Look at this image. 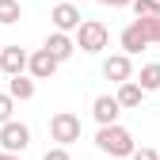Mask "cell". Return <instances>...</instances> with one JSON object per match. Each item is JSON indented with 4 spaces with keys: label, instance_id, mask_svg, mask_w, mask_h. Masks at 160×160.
Wrapping results in <instances>:
<instances>
[{
    "label": "cell",
    "instance_id": "cell-24",
    "mask_svg": "<svg viewBox=\"0 0 160 160\" xmlns=\"http://www.w3.org/2000/svg\"><path fill=\"white\" fill-rule=\"evenodd\" d=\"M50 4H61V0H50Z\"/></svg>",
    "mask_w": 160,
    "mask_h": 160
},
{
    "label": "cell",
    "instance_id": "cell-9",
    "mask_svg": "<svg viewBox=\"0 0 160 160\" xmlns=\"http://www.w3.org/2000/svg\"><path fill=\"white\" fill-rule=\"evenodd\" d=\"M103 76L111 80V84H122V80L133 76V65H130V53H114L103 61Z\"/></svg>",
    "mask_w": 160,
    "mask_h": 160
},
{
    "label": "cell",
    "instance_id": "cell-10",
    "mask_svg": "<svg viewBox=\"0 0 160 160\" xmlns=\"http://www.w3.org/2000/svg\"><path fill=\"white\" fill-rule=\"evenodd\" d=\"M27 61H31V53H27L23 46H4V50H0V69H4L8 76L23 72V69H27Z\"/></svg>",
    "mask_w": 160,
    "mask_h": 160
},
{
    "label": "cell",
    "instance_id": "cell-22",
    "mask_svg": "<svg viewBox=\"0 0 160 160\" xmlns=\"http://www.w3.org/2000/svg\"><path fill=\"white\" fill-rule=\"evenodd\" d=\"M0 160H19V152H8V149H0Z\"/></svg>",
    "mask_w": 160,
    "mask_h": 160
},
{
    "label": "cell",
    "instance_id": "cell-17",
    "mask_svg": "<svg viewBox=\"0 0 160 160\" xmlns=\"http://www.w3.org/2000/svg\"><path fill=\"white\" fill-rule=\"evenodd\" d=\"M12 111H15V95L12 92H0V126L12 122Z\"/></svg>",
    "mask_w": 160,
    "mask_h": 160
},
{
    "label": "cell",
    "instance_id": "cell-6",
    "mask_svg": "<svg viewBox=\"0 0 160 160\" xmlns=\"http://www.w3.org/2000/svg\"><path fill=\"white\" fill-rule=\"evenodd\" d=\"M57 65H61V61H57V57L42 46V50H34L31 53V61H27V72L34 76V80H50L53 72H57Z\"/></svg>",
    "mask_w": 160,
    "mask_h": 160
},
{
    "label": "cell",
    "instance_id": "cell-21",
    "mask_svg": "<svg viewBox=\"0 0 160 160\" xmlns=\"http://www.w3.org/2000/svg\"><path fill=\"white\" fill-rule=\"evenodd\" d=\"M99 4H103V8H130L133 0H99Z\"/></svg>",
    "mask_w": 160,
    "mask_h": 160
},
{
    "label": "cell",
    "instance_id": "cell-2",
    "mask_svg": "<svg viewBox=\"0 0 160 160\" xmlns=\"http://www.w3.org/2000/svg\"><path fill=\"white\" fill-rule=\"evenodd\" d=\"M107 42H111V31H107V23H99V19H84V23L76 27V50L99 53V50H107Z\"/></svg>",
    "mask_w": 160,
    "mask_h": 160
},
{
    "label": "cell",
    "instance_id": "cell-3",
    "mask_svg": "<svg viewBox=\"0 0 160 160\" xmlns=\"http://www.w3.org/2000/svg\"><path fill=\"white\" fill-rule=\"evenodd\" d=\"M80 118L72 114V111H57L53 118H50V137L57 145H72V141H80Z\"/></svg>",
    "mask_w": 160,
    "mask_h": 160
},
{
    "label": "cell",
    "instance_id": "cell-14",
    "mask_svg": "<svg viewBox=\"0 0 160 160\" xmlns=\"http://www.w3.org/2000/svg\"><path fill=\"white\" fill-rule=\"evenodd\" d=\"M137 84H141L145 92H160V61L145 65V69H141V76H137Z\"/></svg>",
    "mask_w": 160,
    "mask_h": 160
},
{
    "label": "cell",
    "instance_id": "cell-19",
    "mask_svg": "<svg viewBox=\"0 0 160 160\" xmlns=\"http://www.w3.org/2000/svg\"><path fill=\"white\" fill-rule=\"evenodd\" d=\"M42 160H72V156H69V145H53L42 152Z\"/></svg>",
    "mask_w": 160,
    "mask_h": 160
},
{
    "label": "cell",
    "instance_id": "cell-12",
    "mask_svg": "<svg viewBox=\"0 0 160 160\" xmlns=\"http://www.w3.org/2000/svg\"><path fill=\"white\" fill-rule=\"evenodd\" d=\"M141 99H145V88L137 84V80H122V84H118V103H122V111L141 107Z\"/></svg>",
    "mask_w": 160,
    "mask_h": 160
},
{
    "label": "cell",
    "instance_id": "cell-16",
    "mask_svg": "<svg viewBox=\"0 0 160 160\" xmlns=\"http://www.w3.org/2000/svg\"><path fill=\"white\" fill-rule=\"evenodd\" d=\"M137 23H141V31L149 34V42L160 46V15H137Z\"/></svg>",
    "mask_w": 160,
    "mask_h": 160
},
{
    "label": "cell",
    "instance_id": "cell-25",
    "mask_svg": "<svg viewBox=\"0 0 160 160\" xmlns=\"http://www.w3.org/2000/svg\"><path fill=\"white\" fill-rule=\"evenodd\" d=\"M0 50H4V46H0Z\"/></svg>",
    "mask_w": 160,
    "mask_h": 160
},
{
    "label": "cell",
    "instance_id": "cell-13",
    "mask_svg": "<svg viewBox=\"0 0 160 160\" xmlns=\"http://www.w3.org/2000/svg\"><path fill=\"white\" fill-rule=\"evenodd\" d=\"M8 92L15 99H34V76H23V72L8 76Z\"/></svg>",
    "mask_w": 160,
    "mask_h": 160
},
{
    "label": "cell",
    "instance_id": "cell-4",
    "mask_svg": "<svg viewBox=\"0 0 160 160\" xmlns=\"http://www.w3.org/2000/svg\"><path fill=\"white\" fill-rule=\"evenodd\" d=\"M27 145H31V130H27L23 122H15V118H12V122L0 126V149H8V152H23Z\"/></svg>",
    "mask_w": 160,
    "mask_h": 160
},
{
    "label": "cell",
    "instance_id": "cell-18",
    "mask_svg": "<svg viewBox=\"0 0 160 160\" xmlns=\"http://www.w3.org/2000/svg\"><path fill=\"white\" fill-rule=\"evenodd\" d=\"M133 15H160V0H133Z\"/></svg>",
    "mask_w": 160,
    "mask_h": 160
},
{
    "label": "cell",
    "instance_id": "cell-7",
    "mask_svg": "<svg viewBox=\"0 0 160 160\" xmlns=\"http://www.w3.org/2000/svg\"><path fill=\"white\" fill-rule=\"evenodd\" d=\"M92 114H95V122H99V126L118 122V114H122L118 95H95V99H92Z\"/></svg>",
    "mask_w": 160,
    "mask_h": 160
},
{
    "label": "cell",
    "instance_id": "cell-23",
    "mask_svg": "<svg viewBox=\"0 0 160 160\" xmlns=\"http://www.w3.org/2000/svg\"><path fill=\"white\" fill-rule=\"evenodd\" d=\"M114 160H133V156H114Z\"/></svg>",
    "mask_w": 160,
    "mask_h": 160
},
{
    "label": "cell",
    "instance_id": "cell-11",
    "mask_svg": "<svg viewBox=\"0 0 160 160\" xmlns=\"http://www.w3.org/2000/svg\"><path fill=\"white\" fill-rule=\"evenodd\" d=\"M46 50L57 57V61H69V57L76 53V38H72L69 31H53V34L46 38Z\"/></svg>",
    "mask_w": 160,
    "mask_h": 160
},
{
    "label": "cell",
    "instance_id": "cell-20",
    "mask_svg": "<svg viewBox=\"0 0 160 160\" xmlns=\"http://www.w3.org/2000/svg\"><path fill=\"white\" fill-rule=\"evenodd\" d=\"M133 160H160L156 149H133Z\"/></svg>",
    "mask_w": 160,
    "mask_h": 160
},
{
    "label": "cell",
    "instance_id": "cell-1",
    "mask_svg": "<svg viewBox=\"0 0 160 160\" xmlns=\"http://www.w3.org/2000/svg\"><path fill=\"white\" fill-rule=\"evenodd\" d=\"M95 145L103 149V152H111V156H133V133L126 130V126H118V122H111V126H99V133H95Z\"/></svg>",
    "mask_w": 160,
    "mask_h": 160
},
{
    "label": "cell",
    "instance_id": "cell-8",
    "mask_svg": "<svg viewBox=\"0 0 160 160\" xmlns=\"http://www.w3.org/2000/svg\"><path fill=\"white\" fill-rule=\"evenodd\" d=\"M118 42H122V53H130V57H133V53H141L145 46H152V42H149V34L141 31V23H137V19H133V23H130L122 34H118Z\"/></svg>",
    "mask_w": 160,
    "mask_h": 160
},
{
    "label": "cell",
    "instance_id": "cell-15",
    "mask_svg": "<svg viewBox=\"0 0 160 160\" xmlns=\"http://www.w3.org/2000/svg\"><path fill=\"white\" fill-rule=\"evenodd\" d=\"M19 15H23V8H19V0H0V23H4V27L19 23Z\"/></svg>",
    "mask_w": 160,
    "mask_h": 160
},
{
    "label": "cell",
    "instance_id": "cell-5",
    "mask_svg": "<svg viewBox=\"0 0 160 160\" xmlns=\"http://www.w3.org/2000/svg\"><path fill=\"white\" fill-rule=\"evenodd\" d=\"M50 19H53V31H69V34H76V27L84 23V15H80V8H76V4H69V0H61V4H53Z\"/></svg>",
    "mask_w": 160,
    "mask_h": 160
}]
</instances>
